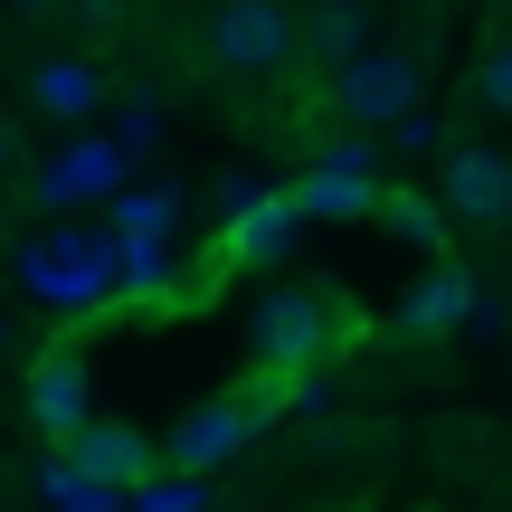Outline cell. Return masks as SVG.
<instances>
[{"label":"cell","instance_id":"1","mask_svg":"<svg viewBox=\"0 0 512 512\" xmlns=\"http://www.w3.org/2000/svg\"><path fill=\"white\" fill-rule=\"evenodd\" d=\"M275 408H294V380H266L256 370L247 389H228V399H209V408H190L181 427H171V446H162V465H181V484H209L219 465H238L256 437L275 427Z\"/></svg>","mask_w":512,"mask_h":512},{"label":"cell","instance_id":"2","mask_svg":"<svg viewBox=\"0 0 512 512\" xmlns=\"http://www.w3.org/2000/svg\"><path fill=\"white\" fill-rule=\"evenodd\" d=\"M247 342H256V361H266V380H313V370L351 342V323H342V304H323V294L275 285L266 304H256Z\"/></svg>","mask_w":512,"mask_h":512},{"label":"cell","instance_id":"3","mask_svg":"<svg viewBox=\"0 0 512 512\" xmlns=\"http://www.w3.org/2000/svg\"><path fill=\"white\" fill-rule=\"evenodd\" d=\"M332 105H342L361 133H389L399 114H418V57L408 48H361L342 76H332Z\"/></svg>","mask_w":512,"mask_h":512},{"label":"cell","instance_id":"4","mask_svg":"<svg viewBox=\"0 0 512 512\" xmlns=\"http://www.w3.org/2000/svg\"><path fill=\"white\" fill-rule=\"evenodd\" d=\"M29 418H38L48 446H67L76 427L95 418V380H86V342H76V332H57V342L29 361Z\"/></svg>","mask_w":512,"mask_h":512},{"label":"cell","instance_id":"5","mask_svg":"<svg viewBox=\"0 0 512 512\" xmlns=\"http://www.w3.org/2000/svg\"><path fill=\"white\" fill-rule=\"evenodd\" d=\"M437 190H446V209H437V219L503 228V219H512V152H503V143H446Z\"/></svg>","mask_w":512,"mask_h":512},{"label":"cell","instance_id":"6","mask_svg":"<svg viewBox=\"0 0 512 512\" xmlns=\"http://www.w3.org/2000/svg\"><path fill=\"white\" fill-rule=\"evenodd\" d=\"M152 465H162V446H152L143 427H124V418H86V427L67 437V475L105 484V494H133V484H152Z\"/></svg>","mask_w":512,"mask_h":512},{"label":"cell","instance_id":"7","mask_svg":"<svg viewBox=\"0 0 512 512\" xmlns=\"http://www.w3.org/2000/svg\"><path fill=\"white\" fill-rule=\"evenodd\" d=\"M209 57L219 67H285L294 57V10L285 0H219V19H209Z\"/></svg>","mask_w":512,"mask_h":512},{"label":"cell","instance_id":"8","mask_svg":"<svg viewBox=\"0 0 512 512\" xmlns=\"http://www.w3.org/2000/svg\"><path fill=\"white\" fill-rule=\"evenodd\" d=\"M294 38H304V57H313L323 76H342L351 57L370 48V10H361V0H313V10H304V29H294Z\"/></svg>","mask_w":512,"mask_h":512},{"label":"cell","instance_id":"9","mask_svg":"<svg viewBox=\"0 0 512 512\" xmlns=\"http://www.w3.org/2000/svg\"><path fill=\"white\" fill-rule=\"evenodd\" d=\"M114 181H124V152L95 133V143H67L48 171H38V200H57V209H67V200H95V190H114Z\"/></svg>","mask_w":512,"mask_h":512},{"label":"cell","instance_id":"10","mask_svg":"<svg viewBox=\"0 0 512 512\" xmlns=\"http://www.w3.org/2000/svg\"><path fill=\"white\" fill-rule=\"evenodd\" d=\"M465 313H475V275L437 266L418 294H399V332H418V342H437V332H456Z\"/></svg>","mask_w":512,"mask_h":512},{"label":"cell","instance_id":"11","mask_svg":"<svg viewBox=\"0 0 512 512\" xmlns=\"http://www.w3.org/2000/svg\"><path fill=\"white\" fill-rule=\"evenodd\" d=\"M285 238H294V209H285V200H256V209H238V219H228L219 256H228V266H275V256H285Z\"/></svg>","mask_w":512,"mask_h":512},{"label":"cell","instance_id":"12","mask_svg":"<svg viewBox=\"0 0 512 512\" xmlns=\"http://www.w3.org/2000/svg\"><path fill=\"white\" fill-rule=\"evenodd\" d=\"M380 200V181H361V171H304L294 181V219H361V209Z\"/></svg>","mask_w":512,"mask_h":512},{"label":"cell","instance_id":"13","mask_svg":"<svg viewBox=\"0 0 512 512\" xmlns=\"http://www.w3.org/2000/svg\"><path fill=\"white\" fill-rule=\"evenodd\" d=\"M29 86H38V105H48V114H95V105H105V76H95L86 57H48Z\"/></svg>","mask_w":512,"mask_h":512},{"label":"cell","instance_id":"14","mask_svg":"<svg viewBox=\"0 0 512 512\" xmlns=\"http://www.w3.org/2000/svg\"><path fill=\"white\" fill-rule=\"evenodd\" d=\"M370 219H389L399 238H418V247H446V219H437V200H418V190H380V200H370Z\"/></svg>","mask_w":512,"mask_h":512},{"label":"cell","instance_id":"15","mask_svg":"<svg viewBox=\"0 0 512 512\" xmlns=\"http://www.w3.org/2000/svg\"><path fill=\"white\" fill-rule=\"evenodd\" d=\"M114 228H124V247H152V228H181V190H133Z\"/></svg>","mask_w":512,"mask_h":512},{"label":"cell","instance_id":"16","mask_svg":"<svg viewBox=\"0 0 512 512\" xmlns=\"http://www.w3.org/2000/svg\"><path fill=\"white\" fill-rule=\"evenodd\" d=\"M475 95H484L494 114H512V38H494V48L475 57Z\"/></svg>","mask_w":512,"mask_h":512},{"label":"cell","instance_id":"17","mask_svg":"<svg viewBox=\"0 0 512 512\" xmlns=\"http://www.w3.org/2000/svg\"><path fill=\"white\" fill-rule=\"evenodd\" d=\"M133 512H200V484H181V475H152V484H133Z\"/></svg>","mask_w":512,"mask_h":512},{"label":"cell","instance_id":"18","mask_svg":"<svg viewBox=\"0 0 512 512\" xmlns=\"http://www.w3.org/2000/svg\"><path fill=\"white\" fill-rule=\"evenodd\" d=\"M48 494L67 503V512H114V494H105V484H86V475H67V465H57V475H48Z\"/></svg>","mask_w":512,"mask_h":512},{"label":"cell","instance_id":"19","mask_svg":"<svg viewBox=\"0 0 512 512\" xmlns=\"http://www.w3.org/2000/svg\"><path fill=\"white\" fill-rule=\"evenodd\" d=\"M389 133H399V152H437V124H427V114H399Z\"/></svg>","mask_w":512,"mask_h":512},{"label":"cell","instance_id":"20","mask_svg":"<svg viewBox=\"0 0 512 512\" xmlns=\"http://www.w3.org/2000/svg\"><path fill=\"white\" fill-rule=\"evenodd\" d=\"M256 200H266V190H256L247 171H228V181H219V209H228V219H238V209H256Z\"/></svg>","mask_w":512,"mask_h":512},{"label":"cell","instance_id":"21","mask_svg":"<svg viewBox=\"0 0 512 512\" xmlns=\"http://www.w3.org/2000/svg\"><path fill=\"white\" fill-rule=\"evenodd\" d=\"M10 152H19V124H10V114H0V162H10Z\"/></svg>","mask_w":512,"mask_h":512},{"label":"cell","instance_id":"22","mask_svg":"<svg viewBox=\"0 0 512 512\" xmlns=\"http://www.w3.org/2000/svg\"><path fill=\"white\" fill-rule=\"evenodd\" d=\"M19 10H48V0H19Z\"/></svg>","mask_w":512,"mask_h":512}]
</instances>
